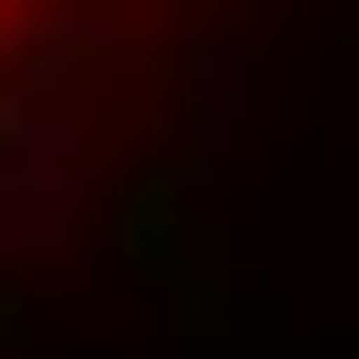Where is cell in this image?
Here are the masks:
<instances>
[{
  "instance_id": "cell-1",
  "label": "cell",
  "mask_w": 359,
  "mask_h": 359,
  "mask_svg": "<svg viewBox=\"0 0 359 359\" xmlns=\"http://www.w3.org/2000/svg\"><path fill=\"white\" fill-rule=\"evenodd\" d=\"M95 227V133H76V76H0V265L76 246Z\"/></svg>"
},
{
  "instance_id": "cell-2",
  "label": "cell",
  "mask_w": 359,
  "mask_h": 359,
  "mask_svg": "<svg viewBox=\"0 0 359 359\" xmlns=\"http://www.w3.org/2000/svg\"><path fill=\"white\" fill-rule=\"evenodd\" d=\"M170 95H189V170H227V151L265 133V95H284V76H265L246 38H189V76H170Z\"/></svg>"
},
{
  "instance_id": "cell-3",
  "label": "cell",
  "mask_w": 359,
  "mask_h": 359,
  "mask_svg": "<svg viewBox=\"0 0 359 359\" xmlns=\"http://www.w3.org/2000/svg\"><path fill=\"white\" fill-rule=\"evenodd\" d=\"M0 359H19V322H0Z\"/></svg>"
},
{
  "instance_id": "cell-4",
  "label": "cell",
  "mask_w": 359,
  "mask_h": 359,
  "mask_svg": "<svg viewBox=\"0 0 359 359\" xmlns=\"http://www.w3.org/2000/svg\"><path fill=\"white\" fill-rule=\"evenodd\" d=\"M0 19H19V0H0Z\"/></svg>"
}]
</instances>
